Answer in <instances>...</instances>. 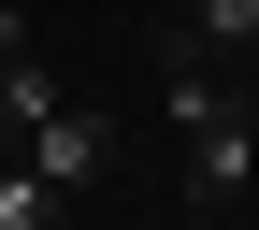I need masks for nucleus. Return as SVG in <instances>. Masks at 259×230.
I'll list each match as a JSON object with an SVG mask.
<instances>
[{"instance_id": "obj_6", "label": "nucleus", "mask_w": 259, "mask_h": 230, "mask_svg": "<svg viewBox=\"0 0 259 230\" xmlns=\"http://www.w3.org/2000/svg\"><path fill=\"white\" fill-rule=\"evenodd\" d=\"M173 230H231V216H216V202H187V216H173Z\"/></svg>"}, {"instance_id": "obj_4", "label": "nucleus", "mask_w": 259, "mask_h": 230, "mask_svg": "<svg viewBox=\"0 0 259 230\" xmlns=\"http://www.w3.org/2000/svg\"><path fill=\"white\" fill-rule=\"evenodd\" d=\"M0 230H58V187L29 173V158H15V173H0Z\"/></svg>"}, {"instance_id": "obj_2", "label": "nucleus", "mask_w": 259, "mask_h": 230, "mask_svg": "<svg viewBox=\"0 0 259 230\" xmlns=\"http://www.w3.org/2000/svg\"><path fill=\"white\" fill-rule=\"evenodd\" d=\"M29 173H44L58 202H72V187H101V173H115V115H87V101H44V115H29Z\"/></svg>"}, {"instance_id": "obj_3", "label": "nucleus", "mask_w": 259, "mask_h": 230, "mask_svg": "<svg viewBox=\"0 0 259 230\" xmlns=\"http://www.w3.org/2000/svg\"><path fill=\"white\" fill-rule=\"evenodd\" d=\"M187 43H216V58H259V0H187Z\"/></svg>"}, {"instance_id": "obj_1", "label": "nucleus", "mask_w": 259, "mask_h": 230, "mask_svg": "<svg viewBox=\"0 0 259 230\" xmlns=\"http://www.w3.org/2000/svg\"><path fill=\"white\" fill-rule=\"evenodd\" d=\"M173 129H187V202L231 216L245 187H259V101L231 86V101H202V115H173Z\"/></svg>"}, {"instance_id": "obj_5", "label": "nucleus", "mask_w": 259, "mask_h": 230, "mask_svg": "<svg viewBox=\"0 0 259 230\" xmlns=\"http://www.w3.org/2000/svg\"><path fill=\"white\" fill-rule=\"evenodd\" d=\"M15 58H29V15H15V0H0V72H15Z\"/></svg>"}]
</instances>
